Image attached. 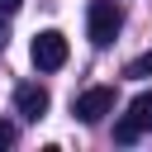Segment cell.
<instances>
[{"label":"cell","mask_w":152,"mask_h":152,"mask_svg":"<svg viewBox=\"0 0 152 152\" xmlns=\"http://www.w3.org/2000/svg\"><path fill=\"white\" fill-rule=\"evenodd\" d=\"M119 28H124L119 0H90V10H86V33H90V43H95V48H109V43L119 38Z\"/></svg>","instance_id":"cell-1"},{"label":"cell","mask_w":152,"mask_h":152,"mask_svg":"<svg viewBox=\"0 0 152 152\" xmlns=\"http://www.w3.org/2000/svg\"><path fill=\"white\" fill-rule=\"evenodd\" d=\"M142 133H152V90L133 95L128 114H124V119L114 124V138H119V142H138Z\"/></svg>","instance_id":"cell-2"},{"label":"cell","mask_w":152,"mask_h":152,"mask_svg":"<svg viewBox=\"0 0 152 152\" xmlns=\"http://www.w3.org/2000/svg\"><path fill=\"white\" fill-rule=\"evenodd\" d=\"M14 109H19L24 119H43V114H48V90H43L38 81L19 86V90H14Z\"/></svg>","instance_id":"cell-5"},{"label":"cell","mask_w":152,"mask_h":152,"mask_svg":"<svg viewBox=\"0 0 152 152\" xmlns=\"http://www.w3.org/2000/svg\"><path fill=\"white\" fill-rule=\"evenodd\" d=\"M71 109H76L81 124H100L104 114H114V86H90V90H81Z\"/></svg>","instance_id":"cell-4"},{"label":"cell","mask_w":152,"mask_h":152,"mask_svg":"<svg viewBox=\"0 0 152 152\" xmlns=\"http://www.w3.org/2000/svg\"><path fill=\"white\" fill-rule=\"evenodd\" d=\"M5 147H14V124H10V119H0V152H5Z\"/></svg>","instance_id":"cell-7"},{"label":"cell","mask_w":152,"mask_h":152,"mask_svg":"<svg viewBox=\"0 0 152 152\" xmlns=\"http://www.w3.org/2000/svg\"><path fill=\"white\" fill-rule=\"evenodd\" d=\"M124 76H133V81H142V76H152V52H142V57H133V62L124 66Z\"/></svg>","instance_id":"cell-6"},{"label":"cell","mask_w":152,"mask_h":152,"mask_svg":"<svg viewBox=\"0 0 152 152\" xmlns=\"http://www.w3.org/2000/svg\"><path fill=\"white\" fill-rule=\"evenodd\" d=\"M5 43H10V33H5V19H0V48H5Z\"/></svg>","instance_id":"cell-9"},{"label":"cell","mask_w":152,"mask_h":152,"mask_svg":"<svg viewBox=\"0 0 152 152\" xmlns=\"http://www.w3.org/2000/svg\"><path fill=\"white\" fill-rule=\"evenodd\" d=\"M28 57H33L38 71H57V66H66V38H62L57 28H43V33H33V43H28Z\"/></svg>","instance_id":"cell-3"},{"label":"cell","mask_w":152,"mask_h":152,"mask_svg":"<svg viewBox=\"0 0 152 152\" xmlns=\"http://www.w3.org/2000/svg\"><path fill=\"white\" fill-rule=\"evenodd\" d=\"M19 5H24V0H0V19H10V14L19 10Z\"/></svg>","instance_id":"cell-8"}]
</instances>
